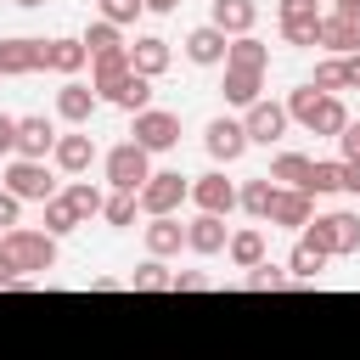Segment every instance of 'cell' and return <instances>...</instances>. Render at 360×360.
Segmentation results:
<instances>
[{"instance_id":"cell-1","label":"cell","mask_w":360,"mask_h":360,"mask_svg":"<svg viewBox=\"0 0 360 360\" xmlns=\"http://www.w3.org/2000/svg\"><path fill=\"white\" fill-rule=\"evenodd\" d=\"M287 118H292V124H304L309 135H332V141L349 129L343 101H338V96H321L315 84H298V90L287 96Z\"/></svg>"},{"instance_id":"cell-2","label":"cell","mask_w":360,"mask_h":360,"mask_svg":"<svg viewBox=\"0 0 360 360\" xmlns=\"http://www.w3.org/2000/svg\"><path fill=\"white\" fill-rule=\"evenodd\" d=\"M0 253L11 259L17 276H39V270H56V236L51 231H34V225H17L0 236Z\"/></svg>"},{"instance_id":"cell-3","label":"cell","mask_w":360,"mask_h":360,"mask_svg":"<svg viewBox=\"0 0 360 360\" xmlns=\"http://www.w3.org/2000/svg\"><path fill=\"white\" fill-rule=\"evenodd\" d=\"M309 248H321L326 259H349V253H360V214H315L304 231H298Z\"/></svg>"},{"instance_id":"cell-4","label":"cell","mask_w":360,"mask_h":360,"mask_svg":"<svg viewBox=\"0 0 360 360\" xmlns=\"http://www.w3.org/2000/svg\"><path fill=\"white\" fill-rule=\"evenodd\" d=\"M101 169H107V186H112V191H135V197H141V186L158 174V169H152V152H141L135 141H118V146L101 158Z\"/></svg>"},{"instance_id":"cell-5","label":"cell","mask_w":360,"mask_h":360,"mask_svg":"<svg viewBox=\"0 0 360 360\" xmlns=\"http://www.w3.org/2000/svg\"><path fill=\"white\" fill-rule=\"evenodd\" d=\"M180 202H191V180L180 169H158L141 186V214L146 219H169V214H180Z\"/></svg>"},{"instance_id":"cell-6","label":"cell","mask_w":360,"mask_h":360,"mask_svg":"<svg viewBox=\"0 0 360 360\" xmlns=\"http://www.w3.org/2000/svg\"><path fill=\"white\" fill-rule=\"evenodd\" d=\"M0 186H6L17 202H51V197H56V174H51V163H34V158H11Z\"/></svg>"},{"instance_id":"cell-7","label":"cell","mask_w":360,"mask_h":360,"mask_svg":"<svg viewBox=\"0 0 360 360\" xmlns=\"http://www.w3.org/2000/svg\"><path fill=\"white\" fill-rule=\"evenodd\" d=\"M276 22H281V39H287V45L309 51V45H321V22H326V11H315V6H292V0H276Z\"/></svg>"},{"instance_id":"cell-8","label":"cell","mask_w":360,"mask_h":360,"mask_svg":"<svg viewBox=\"0 0 360 360\" xmlns=\"http://www.w3.org/2000/svg\"><path fill=\"white\" fill-rule=\"evenodd\" d=\"M287 124H292V118H287V101H270V96H264V101H253V107L242 112L248 146H276V141L287 135Z\"/></svg>"},{"instance_id":"cell-9","label":"cell","mask_w":360,"mask_h":360,"mask_svg":"<svg viewBox=\"0 0 360 360\" xmlns=\"http://www.w3.org/2000/svg\"><path fill=\"white\" fill-rule=\"evenodd\" d=\"M129 141H135L141 152H169V146L180 141V118H174V112H163V107H146V112H135Z\"/></svg>"},{"instance_id":"cell-10","label":"cell","mask_w":360,"mask_h":360,"mask_svg":"<svg viewBox=\"0 0 360 360\" xmlns=\"http://www.w3.org/2000/svg\"><path fill=\"white\" fill-rule=\"evenodd\" d=\"M202 146H208L214 163H236V158L248 152V129H242V118H208Z\"/></svg>"},{"instance_id":"cell-11","label":"cell","mask_w":360,"mask_h":360,"mask_svg":"<svg viewBox=\"0 0 360 360\" xmlns=\"http://www.w3.org/2000/svg\"><path fill=\"white\" fill-rule=\"evenodd\" d=\"M191 202H197V214H231V208H242V191L225 180V174H197L191 180Z\"/></svg>"},{"instance_id":"cell-12","label":"cell","mask_w":360,"mask_h":360,"mask_svg":"<svg viewBox=\"0 0 360 360\" xmlns=\"http://www.w3.org/2000/svg\"><path fill=\"white\" fill-rule=\"evenodd\" d=\"M45 39H22V34H11V39H0V79H22V73H39L45 68Z\"/></svg>"},{"instance_id":"cell-13","label":"cell","mask_w":360,"mask_h":360,"mask_svg":"<svg viewBox=\"0 0 360 360\" xmlns=\"http://www.w3.org/2000/svg\"><path fill=\"white\" fill-rule=\"evenodd\" d=\"M208 22H214L225 39H242V34H253V22H259V0H214V6H208Z\"/></svg>"},{"instance_id":"cell-14","label":"cell","mask_w":360,"mask_h":360,"mask_svg":"<svg viewBox=\"0 0 360 360\" xmlns=\"http://www.w3.org/2000/svg\"><path fill=\"white\" fill-rule=\"evenodd\" d=\"M135 68H129V45L124 51H107V56H90V90L101 96V101H112V90L129 79Z\"/></svg>"},{"instance_id":"cell-15","label":"cell","mask_w":360,"mask_h":360,"mask_svg":"<svg viewBox=\"0 0 360 360\" xmlns=\"http://www.w3.org/2000/svg\"><path fill=\"white\" fill-rule=\"evenodd\" d=\"M96 107H101V96H96L90 84H79V79H68V84L56 90V118H62V124H73V129H84Z\"/></svg>"},{"instance_id":"cell-16","label":"cell","mask_w":360,"mask_h":360,"mask_svg":"<svg viewBox=\"0 0 360 360\" xmlns=\"http://www.w3.org/2000/svg\"><path fill=\"white\" fill-rule=\"evenodd\" d=\"M51 152H56V124L51 118H17V158L51 163Z\"/></svg>"},{"instance_id":"cell-17","label":"cell","mask_w":360,"mask_h":360,"mask_svg":"<svg viewBox=\"0 0 360 360\" xmlns=\"http://www.w3.org/2000/svg\"><path fill=\"white\" fill-rule=\"evenodd\" d=\"M51 163L62 169V174H84L90 163H96V141L84 135V129H68V135H56V152H51Z\"/></svg>"},{"instance_id":"cell-18","label":"cell","mask_w":360,"mask_h":360,"mask_svg":"<svg viewBox=\"0 0 360 360\" xmlns=\"http://www.w3.org/2000/svg\"><path fill=\"white\" fill-rule=\"evenodd\" d=\"M309 219H315V197H309V191H287V186H276L270 225H281V231H304Z\"/></svg>"},{"instance_id":"cell-19","label":"cell","mask_w":360,"mask_h":360,"mask_svg":"<svg viewBox=\"0 0 360 360\" xmlns=\"http://www.w3.org/2000/svg\"><path fill=\"white\" fill-rule=\"evenodd\" d=\"M186 248H191V253H202V259L225 253V248H231V231H225V219H219V214H197V219L186 225Z\"/></svg>"},{"instance_id":"cell-20","label":"cell","mask_w":360,"mask_h":360,"mask_svg":"<svg viewBox=\"0 0 360 360\" xmlns=\"http://www.w3.org/2000/svg\"><path fill=\"white\" fill-rule=\"evenodd\" d=\"M225 51H231V39H225L214 22H202V28L186 34V56H191L197 68H225Z\"/></svg>"},{"instance_id":"cell-21","label":"cell","mask_w":360,"mask_h":360,"mask_svg":"<svg viewBox=\"0 0 360 360\" xmlns=\"http://www.w3.org/2000/svg\"><path fill=\"white\" fill-rule=\"evenodd\" d=\"M169 62H174V51H169V39H158V34H141V39L129 45V68H135L141 79L169 73Z\"/></svg>"},{"instance_id":"cell-22","label":"cell","mask_w":360,"mask_h":360,"mask_svg":"<svg viewBox=\"0 0 360 360\" xmlns=\"http://www.w3.org/2000/svg\"><path fill=\"white\" fill-rule=\"evenodd\" d=\"M225 259H231L236 270H259V264L270 259V242H264V231H259V225H242V231H231V248H225Z\"/></svg>"},{"instance_id":"cell-23","label":"cell","mask_w":360,"mask_h":360,"mask_svg":"<svg viewBox=\"0 0 360 360\" xmlns=\"http://www.w3.org/2000/svg\"><path fill=\"white\" fill-rule=\"evenodd\" d=\"M45 73H62V79H73L79 68H90V51H84V39H45Z\"/></svg>"},{"instance_id":"cell-24","label":"cell","mask_w":360,"mask_h":360,"mask_svg":"<svg viewBox=\"0 0 360 360\" xmlns=\"http://www.w3.org/2000/svg\"><path fill=\"white\" fill-rule=\"evenodd\" d=\"M141 236H146V259H174V253L186 248V225H180V214H169V219H152Z\"/></svg>"},{"instance_id":"cell-25","label":"cell","mask_w":360,"mask_h":360,"mask_svg":"<svg viewBox=\"0 0 360 360\" xmlns=\"http://www.w3.org/2000/svg\"><path fill=\"white\" fill-rule=\"evenodd\" d=\"M321 45H326L332 56H360V17H338V11H326V22H321Z\"/></svg>"},{"instance_id":"cell-26","label":"cell","mask_w":360,"mask_h":360,"mask_svg":"<svg viewBox=\"0 0 360 360\" xmlns=\"http://www.w3.org/2000/svg\"><path fill=\"white\" fill-rule=\"evenodd\" d=\"M225 68H236V73H264V68H270V45L253 39V34H242V39H231Z\"/></svg>"},{"instance_id":"cell-27","label":"cell","mask_w":360,"mask_h":360,"mask_svg":"<svg viewBox=\"0 0 360 360\" xmlns=\"http://www.w3.org/2000/svg\"><path fill=\"white\" fill-rule=\"evenodd\" d=\"M219 90H225L231 107L248 112L253 101H264V73H236V68H225V84H219Z\"/></svg>"},{"instance_id":"cell-28","label":"cell","mask_w":360,"mask_h":360,"mask_svg":"<svg viewBox=\"0 0 360 360\" xmlns=\"http://www.w3.org/2000/svg\"><path fill=\"white\" fill-rule=\"evenodd\" d=\"M309 169H315V158H304V152H281V158L270 163V180L287 186V191H304V186H309Z\"/></svg>"},{"instance_id":"cell-29","label":"cell","mask_w":360,"mask_h":360,"mask_svg":"<svg viewBox=\"0 0 360 360\" xmlns=\"http://www.w3.org/2000/svg\"><path fill=\"white\" fill-rule=\"evenodd\" d=\"M68 202H73V214L79 219H101V208H107V191L101 186H90V180H68V191H62Z\"/></svg>"},{"instance_id":"cell-30","label":"cell","mask_w":360,"mask_h":360,"mask_svg":"<svg viewBox=\"0 0 360 360\" xmlns=\"http://www.w3.org/2000/svg\"><path fill=\"white\" fill-rule=\"evenodd\" d=\"M270 202H276V180H270V174H259V180L242 186V214H253V219L270 225Z\"/></svg>"},{"instance_id":"cell-31","label":"cell","mask_w":360,"mask_h":360,"mask_svg":"<svg viewBox=\"0 0 360 360\" xmlns=\"http://www.w3.org/2000/svg\"><path fill=\"white\" fill-rule=\"evenodd\" d=\"M321 270H326V253H321V248H309V242L298 236V248L287 253V276H292V281H315Z\"/></svg>"},{"instance_id":"cell-32","label":"cell","mask_w":360,"mask_h":360,"mask_svg":"<svg viewBox=\"0 0 360 360\" xmlns=\"http://www.w3.org/2000/svg\"><path fill=\"white\" fill-rule=\"evenodd\" d=\"M129 287L135 292H174V270L163 259H146L141 270H129Z\"/></svg>"},{"instance_id":"cell-33","label":"cell","mask_w":360,"mask_h":360,"mask_svg":"<svg viewBox=\"0 0 360 360\" xmlns=\"http://www.w3.org/2000/svg\"><path fill=\"white\" fill-rule=\"evenodd\" d=\"M112 107H124V112H146V107H152V79L129 73V79L112 90Z\"/></svg>"},{"instance_id":"cell-34","label":"cell","mask_w":360,"mask_h":360,"mask_svg":"<svg viewBox=\"0 0 360 360\" xmlns=\"http://www.w3.org/2000/svg\"><path fill=\"white\" fill-rule=\"evenodd\" d=\"M321 96H338V90H349V62L343 56H326V62H315V79H309Z\"/></svg>"},{"instance_id":"cell-35","label":"cell","mask_w":360,"mask_h":360,"mask_svg":"<svg viewBox=\"0 0 360 360\" xmlns=\"http://www.w3.org/2000/svg\"><path fill=\"white\" fill-rule=\"evenodd\" d=\"M135 214H141V197H135V191H112V197H107V208H101V219H107L112 231H129V225H135Z\"/></svg>"},{"instance_id":"cell-36","label":"cell","mask_w":360,"mask_h":360,"mask_svg":"<svg viewBox=\"0 0 360 360\" xmlns=\"http://www.w3.org/2000/svg\"><path fill=\"white\" fill-rule=\"evenodd\" d=\"M39 208H45V231H51V236H68V231H79V225H84V219L73 214V202H68L62 191H56L51 202H39Z\"/></svg>"},{"instance_id":"cell-37","label":"cell","mask_w":360,"mask_h":360,"mask_svg":"<svg viewBox=\"0 0 360 360\" xmlns=\"http://www.w3.org/2000/svg\"><path fill=\"white\" fill-rule=\"evenodd\" d=\"M304 191H309V197H332V191H343V158H338V163H315Z\"/></svg>"},{"instance_id":"cell-38","label":"cell","mask_w":360,"mask_h":360,"mask_svg":"<svg viewBox=\"0 0 360 360\" xmlns=\"http://www.w3.org/2000/svg\"><path fill=\"white\" fill-rule=\"evenodd\" d=\"M248 287L253 292H281V287H292V276H287V264H259V270H248Z\"/></svg>"},{"instance_id":"cell-39","label":"cell","mask_w":360,"mask_h":360,"mask_svg":"<svg viewBox=\"0 0 360 360\" xmlns=\"http://www.w3.org/2000/svg\"><path fill=\"white\" fill-rule=\"evenodd\" d=\"M84 51H90V56H107V51H124V34H118L112 22H90V34H84Z\"/></svg>"},{"instance_id":"cell-40","label":"cell","mask_w":360,"mask_h":360,"mask_svg":"<svg viewBox=\"0 0 360 360\" xmlns=\"http://www.w3.org/2000/svg\"><path fill=\"white\" fill-rule=\"evenodd\" d=\"M146 6L141 0H101V22H112V28H124V22H135Z\"/></svg>"},{"instance_id":"cell-41","label":"cell","mask_w":360,"mask_h":360,"mask_svg":"<svg viewBox=\"0 0 360 360\" xmlns=\"http://www.w3.org/2000/svg\"><path fill=\"white\" fill-rule=\"evenodd\" d=\"M17 219H22V202L0 186V236H6V231H17Z\"/></svg>"},{"instance_id":"cell-42","label":"cell","mask_w":360,"mask_h":360,"mask_svg":"<svg viewBox=\"0 0 360 360\" xmlns=\"http://www.w3.org/2000/svg\"><path fill=\"white\" fill-rule=\"evenodd\" d=\"M338 152H343V163H360V124L349 118V129L338 135Z\"/></svg>"},{"instance_id":"cell-43","label":"cell","mask_w":360,"mask_h":360,"mask_svg":"<svg viewBox=\"0 0 360 360\" xmlns=\"http://www.w3.org/2000/svg\"><path fill=\"white\" fill-rule=\"evenodd\" d=\"M0 158H17V118L0 112Z\"/></svg>"},{"instance_id":"cell-44","label":"cell","mask_w":360,"mask_h":360,"mask_svg":"<svg viewBox=\"0 0 360 360\" xmlns=\"http://www.w3.org/2000/svg\"><path fill=\"white\" fill-rule=\"evenodd\" d=\"M202 287H208L202 270H174V292H202Z\"/></svg>"},{"instance_id":"cell-45","label":"cell","mask_w":360,"mask_h":360,"mask_svg":"<svg viewBox=\"0 0 360 360\" xmlns=\"http://www.w3.org/2000/svg\"><path fill=\"white\" fill-rule=\"evenodd\" d=\"M343 191H354V197H360V163H343Z\"/></svg>"},{"instance_id":"cell-46","label":"cell","mask_w":360,"mask_h":360,"mask_svg":"<svg viewBox=\"0 0 360 360\" xmlns=\"http://www.w3.org/2000/svg\"><path fill=\"white\" fill-rule=\"evenodd\" d=\"M332 11L338 17H360V0H332Z\"/></svg>"},{"instance_id":"cell-47","label":"cell","mask_w":360,"mask_h":360,"mask_svg":"<svg viewBox=\"0 0 360 360\" xmlns=\"http://www.w3.org/2000/svg\"><path fill=\"white\" fill-rule=\"evenodd\" d=\"M349 62V90H360V56H343Z\"/></svg>"},{"instance_id":"cell-48","label":"cell","mask_w":360,"mask_h":360,"mask_svg":"<svg viewBox=\"0 0 360 360\" xmlns=\"http://www.w3.org/2000/svg\"><path fill=\"white\" fill-rule=\"evenodd\" d=\"M141 6H146V11H174L180 0H141Z\"/></svg>"},{"instance_id":"cell-49","label":"cell","mask_w":360,"mask_h":360,"mask_svg":"<svg viewBox=\"0 0 360 360\" xmlns=\"http://www.w3.org/2000/svg\"><path fill=\"white\" fill-rule=\"evenodd\" d=\"M292 6H315V11H321V0H292Z\"/></svg>"},{"instance_id":"cell-50","label":"cell","mask_w":360,"mask_h":360,"mask_svg":"<svg viewBox=\"0 0 360 360\" xmlns=\"http://www.w3.org/2000/svg\"><path fill=\"white\" fill-rule=\"evenodd\" d=\"M11 6H45V0H11Z\"/></svg>"}]
</instances>
